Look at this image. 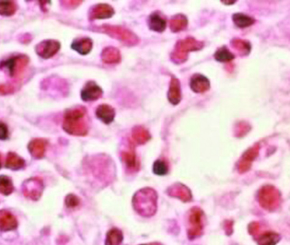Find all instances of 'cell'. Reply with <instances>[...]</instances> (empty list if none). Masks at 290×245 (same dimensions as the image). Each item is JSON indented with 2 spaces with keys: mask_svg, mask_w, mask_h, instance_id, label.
Masks as SVG:
<instances>
[{
  "mask_svg": "<svg viewBox=\"0 0 290 245\" xmlns=\"http://www.w3.org/2000/svg\"><path fill=\"white\" fill-rule=\"evenodd\" d=\"M100 58L105 64H118L122 59L120 51L116 47L112 46L104 48L102 52Z\"/></svg>",
  "mask_w": 290,
  "mask_h": 245,
  "instance_id": "19",
  "label": "cell"
},
{
  "mask_svg": "<svg viewBox=\"0 0 290 245\" xmlns=\"http://www.w3.org/2000/svg\"><path fill=\"white\" fill-rule=\"evenodd\" d=\"M141 245H160V244H141Z\"/></svg>",
  "mask_w": 290,
  "mask_h": 245,
  "instance_id": "40",
  "label": "cell"
},
{
  "mask_svg": "<svg viewBox=\"0 0 290 245\" xmlns=\"http://www.w3.org/2000/svg\"><path fill=\"white\" fill-rule=\"evenodd\" d=\"M14 92V88L8 84H0V95L12 94Z\"/></svg>",
  "mask_w": 290,
  "mask_h": 245,
  "instance_id": "36",
  "label": "cell"
},
{
  "mask_svg": "<svg viewBox=\"0 0 290 245\" xmlns=\"http://www.w3.org/2000/svg\"><path fill=\"white\" fill-rule=\"evenodd\" d=\"M18 227L16 218L8 210H0V230L10 232Z\"/></svg>",
  "mask_w": 290,
  "mask_h": 245,
  "instance_id": "17",
  "label": "cell"
},
{
  "mask_svg": "<svg viewBox=\"0 0 290 245\" xmlns=\"http://www.w3.org/2000/svg\"><path fill=\"white\" fill-rule=\"evenodd\" d=\"M204 213L199 208H192L188 218V237L194 240L199 237L203 232Z\"/></svg>",
  "mask_w": 290,
  "mask_h": 245,
  "instance_id": "6",
  "label": "cell"
},
{
  "mask_svg": "<svg viewBox=\"0 0 290 245\" xmlns=\"http://www.w3.org/2000/svg\"><path fill=\"white\" fill-rule=\"evenodd\" d=\"M232 20L238 28H247L256 22L254 18L245 15L244 13H235L232 16Z\"/></svg>",
  "mask_w": 290,
  "mask_h": 245,
  "instance_id": "27",
  "label": "cell"
},
{
  "mask_svg": "<svg viewBox=\"0 0 290 245\" xmlns=\"http://www.w3.org/2000/svg\"><path fill=\"white\" fill-rule=\"evenodd\" d=\"M131 138L133 143L143 145L150 140L151 136L150 132L144 126H134L131 132Z\"/></svg>",
  "mask_w": 290,
  "mask_h": 245,
  "instance_id": "23",
  "label": "cell"
},
{
  "mask_svg": "<svg viewBox=\"0 0 290 245\" xmlns=\"http://www.w3.org/2000/svg\"><path fill=\"white\" fill-rule=\"evenodd\" d=\"M29 63V58L27 56H17L12 58L8 59L1 63V68H5L8 72L10 76L14 78L22 73L24 68Z\"/></svg>",
  "mask_w": 290,
  "mask_h": 245,
  "instance_id": "7",
  "label": "cell"
},
{
  "mask_svg": "<svg viewBox=\"0 0 290 245\" xmlns=\"http://www.w3.org/2000/svg\"><path fill=\"white\" fill-rule=\"evenodd\" d=\"M66 204L68 208H74L76 206H78L80 204V198L78 196H76L75 194H70L66 198Z\"/></svg>",
  "mask_w": 290,
  "mask_h": 245,
  "instance_id": "35",
  "label": "cell"
},
{
  "mask_svg": "<svg viewBox=\"0 0 290 245\" xmlns=\"http://www.w3.org/2000/svg\"><path fill=\"white\" fill-rule=\"evenodd\" d=\"M250 129L249 124L247 122H238L236 126H235V131L234 134L238 138H242L244 136L245 134H247Z\"/></svg>",
  "mask_w": 290,
  "mask_h": 245,
  "instance_id": "34",
  "label": "cell"
},
{
  "mask_svg": "<svg viewBox=\"0 0 290 245\" xmlns=\"http://www.w3.org/2000/svg\"><path fill=\"white\" fill-rule=\"evenodd\" d=\"M190 88L196 94H204L210 88V82L206 76L201 74H194L190 80Z\"/></svg>",
  "mask_w": 290,
  "mask_h": 245,
  "instance_id": "15",
  "label": "cell"
},
{
  "mask_svg": "<svg viewBox=\"0 0 290 245\" xmlns=\"http://www.w3.org/2000/svg\"><path fill=\"white\" fill-rule=\"evenodd\" d=\"M104 94L102 88L94 82H88L82 90V99L84 102H93L100 99Z\"/></svg>",
  "mask_w": 290,
  "mask_h": 245,
  "instance_id": "13",
  "label": "cell"
},
{
  "mask_svg": "<svg viewBox=\"0 0 290 245\" xmlns=\"http://www.w3.org/2000/svg\"><path fill=\"white\" fill-rule=\"evenodd\" d=\"M157 200L155 190L151 188L141 189L134 196V208L142 216H152L157 210Z\"/></svg>",
  "mask_w": 290,
  "mask_h": 245,
  "instance_id": "2",
  "label": "cell"
},
{
  "mask_svg": "<svg viewBox=\"0 0 290 245\" xmlns=\"http://www.w3.org/2000/svg\"><path fill=\"white\" fill-rule=\"evenodd\" d=\"M114 15V10L108 4H97L92 6L88 13L90 20L110 18Z\"/></svg>",
  "mask_w": 290,
  "mask_h": 245,
  "instance_id": "12",
  "label": "cell"
},
{
  "mask_svg": "<svg viewBox=\"0 0 290 245\" xmlns=\"http://www.w3.org/2000/svg\"><path fill=\"white\" fill-rule=\"evenodd\" d=\"M47 141L42 138H35L32 140L28 145V150L30 155L34 158H42L44 156L46 150Z\"/></svg>",
  "mask_w": 290,
  "mask_h": 245,
  "instance_id": "18",
  "label": "cell"
},
{
  "mask_svg": "<svg viewBox=\"0 0 290 245\" xmlns=\"http://www.w3.org/2000/svg\"><path fill=\"white\" fill-rule=\"evenodd\" d=\"M61 44L56 40H46L38 44L35 48V51L39 56L42 58L48 59L52 58L60 50Z\"/></svg>",
  "mask_w": 290,
  "mask_h": 245,
  "instance_id": "9",
  "label": "cell"
},
{
  "mask_svg": "<svg viewBox=\"0 0 290 245\" xmlns=\"http://www.w3.org/2000/svg\"><path fill=\"white\" fill-rule=\"evenodd\" d=\"M1 167H2V156L0 154V169H1Z\"/></svg>",
  "mask_w": 290,
  "mask_h": 245,
  "instance_id": "39",
  "label": "cell"
},
{
  "mask_svg": "<svg viewBox=\"0 0 290 245\" xmlns=\"http://www.w3.org/2000/svg\"><path fill=\"white\" fill-rule=\"evenodd\" d=\"M188 25V20L182 14H177L170 20V29L172 32H179L186 29Z\"/></svg>",
  "mask_w": 290,
  "mask_h": 245,
  "instance_id": "24",
  "label": "cell"
},
{
  "mask_svg": "<svg viewBox=\"0 0 290 245\" xmlns=\"http://www.w3.org/2000/svg\"><path fill=\"white\" fill-rule=\"evenodd\" d=\"M25 166V162L24 158L20 157L14 152H10L6 156V167L8 169L17 170L22 169Z\"/></svg>",
  "mask_w": 290,
  "mask_h": 245,
  "instance_id": "26",
  "label": "cell"
},
{
  "mask_svg": "<svg viewBox=\"0 0 290 245\" xmlns=\"http://www.w3.org/2000/svg\"><path fill=\"white\" fill-rule=\"evenodd\" d=\"M8 138V129L4 122H0V140H6Z\"/></svg>",
  "mask_w": 290,
  "mask_h": 245,
  "instance_id": "37",
  "label": "cell"
},
{
  "mask_svg": "<svg viewBox=\"0 0 290 245\" xmlns=\"http://www.w3.org/2000/svg\"><path fill=\"white\" fill-rule=\"evenodd\" d=\"M259 150H260V146L258 144H256L254 146H250L246 152H244L242 157L240 160L238 164V170L240 174H244V172H246L247 170H249L252 162L258 156Z\"/></svg>",
  "mask_w": 290,
  "mask_h": 245,
  "instance_id": "10",
  "label": "cell"
},
{
  "mask_svg": "<svg viewBox=\"0 0 290 245\" xmlns=\"http://www.w3.org/2000/svg\"><path fill=\"white\" fill-rule=\"evenodd\" d=\"M122 160L129 172H136L140 169V162L134 152L133 142H130L128 148L122 152Z\"/></svg>",
  "mask_w": 290,
  "mask_h": 245,
  "instance_id": "11",
  "label": "cell"
},
{
  "mask_svg": "<svg viewBox=\"0 0 290 245\" xmlns=\"http://www.w3.org/2000/svg\"><path fill=\"white\" fill-rule=\"evenodd\" d=\"M230 44H232V48L236 52H238V54L240 56H248L250 52V49H252V46H250V44L249 42L245 41V40H242V39H238V38H234L230 42Z\"/></svg>",
  "mask_w": 290,
  "mask_h": 245,
  "instance_id": "25",
  "label": "cell"
},
{
  "mask_svg": "<svg viewBox=\"0 0 290 245\" xmlns=\"http://www.w3.org/2000/svg\"><path fill=\"white\" fill-rule=\"evenodd\" d=\"M63 128L68 134L83 136L88 132L87 110L83 106H76L64 112Z\"/></svg>",
  "mask_w": 290,
  "mask_h": 245,
  "instance_id": "1",
  "label": "cell"
},
{
  "mask_svg": "<svg viewBox=\"0 0 290 245\" xmlns=\"http://www.w3.org/2000/svg\"><path fill=\"white\" fill-rule=\"evenodd\" d=\"M258 200L262 208L269 211H274L281 204V194L273 186H264L259 190Z\"/></svg>",
  "mask_w": 290,
  "mask_h": 245,
  "instance_id": "5",
  "label": "cell"
},
{
  "mask_svg": "<svg viewBox=\"0 0 290 245\" xmlns=\"http://www.w3.org/2000/svg\"><path fill=\"white\" fill-rule=\"evenodd\" d=\"M148 25L151 30L156 32H163L167 28V20L160 12H154L150 17Z\"/></svg>",
  "mask_w": 290,
  "mask_h": 245,
  "instance_id": "20",
  "label": "cell"
},
{
  "mask_svg": "<svg viewBox=\"0 0 290 245\" xmlns=\"http://www.w3.org/2000/svg\"><path fill=\"white\" fill-rule=\"evenodd\" d=\"M44 191V182L40 178H30L22 184V192L27 198L37 201Z\"/></svg>",
  "mask_w": 290,
  "mask_h": 245,
  "instance_id": "8",
  "label": "cell"
},
{
  "mask_svg": "<svg viewBox=\"0 0 290 245\" xmlns=\"http://www.w3.org/2000/svg\"><path fill=\"white\" fill-rule=\"evenodd\" d=\"M100 32H104L110 37L117 39L128 46H136L140 42V38L122 26H112V25H104L102 27L98 28Z\"/></svg>",
  "mask_w": 290,
  "mask_h": 245,
  "instance_id": "4",
  "label": "cell"
},
{
  "mask_svg": "<svg viewBox=\"0 0 290 245\" xmlns=\"http://www.w3.org/2000/svg\"><path fill=\"white\" fill-rule=\"evenodd\" d=\"M17 12V5L14 1H0V15L10 17Z\"/></svg>",
  "mask_w": 290,
  "mask_h": 245,
  "instance_id": "29",
  "label": "cell"
},
{
  "mask_svg": "<svg viewBox=\"0 0 290 245\" xmlns=\"http://www.w3.org/2000/svg\"><path fill=\"white\" fill-rule=\"evenodd\" d=\"M167 192L168 196L179 198L184 202H189L192 200V192L190 189L182 184H175L174 186L168 187Z\"/></svg>",
  "mask_w": 290,
  "mask_h": 245,
  "instance_id": "14",
  "label": "cell"
},
{
  "mask_svg": "<svg viewBox=\"0 0 290 245\" xmlns=\"http://www.w3.org/2000/svg\"><path fill=\"white\" fill-rule=\"evenodd\" d=\"M92 40L90 38H88V37L76 39L75 41L73 42L71 44V48L82 56L90 54V51L92 50Z\"/></svg>",
  "mask_w": 290,
  "mask_h": 245,
  "instance_id": "22",
  "label": "cell"
},
{
  "mask_svg": "<svg viewBox=\"0 0 290 245\" xmlns=\"http://www.w3.org/2000/svg\"><path fill=\"white\" fill-rule=\"evenodd\" d=\"M203 47V42L198 41L194 37H187L176 44L174 52L170 54V59L175 64L184 63L188 59L189 52L199 51Z\"/></svg>",
  "mask_w": 290,
  "mask_h": 245,
  "instance_id": "3",
  "label": "cell"
},
{
  "mask_svg": "<svg viewBox=\"0 0 290 245\" xmlns=\"http://www.w3.org/2000/svg\"><path fill=\"white\" fill-rule=\"evenodd\" d=\"M168 102L172 104L177 105L180 104L182 100L180 80L176 76H172L168 90Z\"/></svg>",
  "mask_w": 290,
  "mask_h": 245,
  "instance_id": "16",
  "label": "cell"
},
{
  "mask_svg": "<svg viewBox=\"0 0 290 245\" xmlns=\"http://www.w3.org/2000/svg\"><path fill=\"white\" fill-rule=\"evenodd\" d=\"M168 165L162 160H158L153 164V172L155 174L160 175V176L166 175L168 174Z\"/></svg>",
  "mask_w": 290,
  "mask_h": 245,
  "instance_id": "33",
  "label": "cell"
},
{
  "mask_svg": "<svg viewBox=\"0 0 290 245\" xmlns=\"http://www.w3.org/2000/svg\"><path fill=\"white\" fill-rule=\"evenodd\" d=\"M280 236L278 234H274L272 232H268L266 234H262L258 240L259 245H276L279 242Z\"/></svg>",
  "mask_w": 290,
  "mask_h": 245,
  "instance_id": "31",
  "label": "cell"
},
{
  "mask_svg": "<svg viewBox=\"0 0 290 245\" xmlns=\"http://www.w3.org/2000/svg\"><path fill=\"white\" fill-rule=\"evenodd\" d=\"M96 116L106 124H109L114 120L116 111L110 105L100 104L96 110Z\"/></svg>",
  "mask_w": 290,
  "mask_h": 245,
  "instance_id": "21",
  "label": "cell"
},
{
  "mask_svg": "<svg viewBox=\"0 0 290 245\" xmlns=\"http://www.w3.org/2000/svg\"><path fill=\"white\" fill-rule=\"evenodd\" d=\"M124 236L122 232L118 228H112L106 235L105 245H120L122 244Z\"/></svg>",
  "mask_w": 290,
  "mask_h": 245,
  "instance_id": "28",
  "label": "cell"
},
{
  "mask_svg": "<svg viewBox=\"0 0 290 245\" xmlns=\"http://www.w3.org/2000/svg\"><path fill=\"white\" fill-rule=\"evenodd\" d=\"M215 59L221 63L230 62L235 58V56L232 54L226 46H222L218 48L215 52Z\"/></svg>",
  "mask_w": 290,
  "mask_h": 245,
  "instance_id": "30",
  "label": "cell"
},
{
  "mask_svg": "<svg viewBox=\"0 0 290 245\" xmlns=\"http://www.w3.org/2000/svg\"><path fill=\"white\" fill-rule=\"evenodd\" d=\"M82 4V1H62L61 5L66 8H74Z\"/></svg>",
  "mask_w": 290,
  "mask_h": 245,
  "instance_id": "38",
  "label": "cell"
},
{
  "mask_svg": "<svg viewBox=\"0 0 290 245\" xmlns=\"http://www.w3.org/2000/svg\"><path fill=\"white\" fill-rule=\"evenodd\" d=\"M13 190H14V187H13L12 179L6 175H1L0 176V194L4 196H8L13 192Z\"/></svg>",
  "mask_w": 290,
  "mask_h": 245,
  "instance_id": "32",
  "label": "cell"
}]
</instances>
